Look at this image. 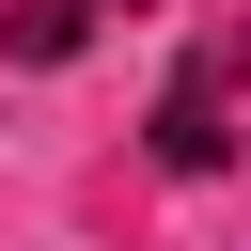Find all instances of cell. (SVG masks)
<instances>
[{"label":"cell","instance_id":"1","mask_svg":"<svg viewBox=\"0 0 251 251\" xmlns=\"http://www.w3.org/2000/svg\"><path fill=\"white\" fill-rule=\"evenodd\" d=\"M78 31H94V16H78V0H16V16H0V47H16V63H63V47H78Z\"/></svg>","mask_w":251,"mask_h":251},{"label":"cell","instance_id":"2","mask_svg":"<svg viewBox=\"0 0 251 251\" xmlns=\"http://www.w3.org/2000/svg\"><path fill=\"white\" fill-rule=\"evenodd\" d=\"M78 16H141V0H78Z\"/></svg>","mask_w":251,"mask_h":251}]
</instances>
